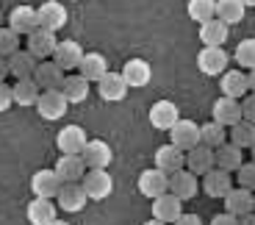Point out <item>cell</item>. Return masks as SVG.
I'll return each instance as SVG.
<instances>
[{
	"mask_svg": "<svg viewBox=\"0 0 255 225\" xmlns=\"http://www.w3.org/2000/svg\"><path fill=\"white\" fill-rule=\"evenodd\" d=\"M81 187L86 192L89 200H106L111 192H114V178L109 175L106 167H97V170H86L81 178Z\"/></svg>",
	"mask_w": 255,
	"mask_h": 225,
	"instance_id": "1",
	"label": "cell"
},
{
	"mask_svg": "<svg viewBox=\"0 0 255 225\" xmlns=\"http://www.w3.org/2000/svg\"><path fill=\"white\" fill-rule=\"evenodd\" d=\"M33 106H36L39 117L47 120V122L61 120V117L67 114V109H70V103H67V97L61 95V89H42Z\"/></svg>",
	"mask_w": 255,
	"mask_h": 225,
	"instance_id": "2",
	"label": "cell"
},
{
	"mask_svg": "<svg viewBox=\"0 0 255 225\" xmlns=\"http://www.w3.org/2000/svg\"><path fill=\"white\" fill-rule=\"evenodd\" d=\"M86 200H89V198H86V192H83L81 181H64L61 187H58V192H56L58 209L67 212V214L83 212V209H86Z\"/></svg>",
	"mask_w": 255,
	"mask_h": 225,
	"instance_id": "3",
	"label": "cell"
},
{
	"mask_svg": "<svg viewBox=\"0 0 255 225\" xmlns=\"http://www.w3.org/2000/svg\"><path fill=\"white\" fill-rule=\"evenodd\" d=\"M166 192H172L175 198H180L183 203L186 200H194L200 192V175H194L186 167L175 170V173H169V187H166Z\"/></svg>",
	"mask_w": 255,
	"mask_h": 225,
	"instance_id": "4",
	"label": "cell"
},
{
	"mask_svg": "<svg viewBox=\"0 0 255 225\" xmlns=\"http://www.w3.org/2000/svg\"><path fill=\"white\" fill-rule=\"evenodd\" d=\"M228 50L222 45H203V50L197 53V67L203 75H219L222 70H228Z\"/></svg>",
	"mask_w": 255,
	"mask_h": 225,
	"instance_id": "5",
	"label": "cell"
},
{
	"mask_svg": "<svg viewBox=\"0 0 255 225\" xmlns=\"http://www.w3.org/2000/svg\"><path fill=\"white\" fill-rule=\"evenodd\" d=\"M200 189H203L208 198H225V192H228L230 187H233V173H228V170H219V167H211L208 173L200 175Z\"/></svg>",
	"mask_w": 255,
	"mask_h": 225,
	"instance_id": "6",
	"label": "cell"
},
{
	"mask_svg": "<svg viewBox=\"0 0 255 225\" xmlns=\"http://www.w3.org/2000/svg\"><path fill=\"white\" fill-rule=\"evenodd\" d=\"M56 45H58L56 33L47 31V28H33V31L25 36V50L33 53L39 61H42V58H50L53 50H56Z\"/></svg>",
	"mask_w": 255,
	"mask_h": 225,
	"instance_id": "7",
	"label": "cell"
},
{
	"mask_svg": "<svg viewBox=\"0 0 255 225\" xmlns=\"http://www.w3.org/2000/svg\"><path fill=\"white\" fill-rule=\"evenodd\" d=\"M81 159H83V164H86V170H97V167H109L114 153H111L109 142L86 139V145H83V150H81Z\"/></svg>",
	"mask_w": 255,
	"mask_h": 225,
	"instance_id": "8",
	"label": "cell"
},
{
	"mask_svg": "<svg viewBox=\"0 0 255 225\" xmlns=\"http://www.w3.org/2000/svg\"><path fill=\"white\" fill-rule=\"evenodd\" d=\"M36 17H39V28H47V31H61L64 25H67V8H64V3H58V0H47V3H42V6L36 8Z\"/></svg>",
	"mask_w": 255,
	"mask_h": 225,
	"instance_id": "9",
	"label": "cell"
},
{
	"mask_svg": "<svg viewBox=\"0 0 255 225\" xmlns=\"http://www.w3.org/2000/svg\"><path fill=\"white\" fill-rule=\"evenodd\" d=\"M122 78H125L128 89H141L153 81V67L144 58H128L122 64Z\"/></svg>",
	"mask_w": 255,
	"mask_h": 225,
	"instance_id": "10",
	"label": "cell"
},
{
	"mask_svg": "<svg viewBox=\"0 0 255 225\" xmlns=\"http://www.w3.org/2000/svg\"><path fill=\"white\" fill-rule=\"evenodd\" d=\"M183 212V200L175 198L172 192H164L158 198H153V220L150 223H175L178 214Z\"/></svg>",
	"mask_w": 255,
	"mask_h": 225,
	"instance_id": "11",
	"label": "cell"
},
{
	"mask_svg": "<svg viewBox=\"0 0 255 225\" xmlns=\"http://www.w3.org/2000/svg\"><path fill=\"white\" fill-rule=\"evenodd\" d=\"M169 142L180 150L194 148V145L200 142V125L194 120H183V117H180L172 128H169Z\"/></svg>",
	"mask_w": 255,
	"mask_h": 225,
	"instance_id": "12",
	"label": "cell"
},
{
	"mask_svg": "<svg viewBox=\"0 0 255 225\" xmlns=\"http://www.w3.org/2000/svg\"><path fill=\"white\" fill-rule=\"evenodd\" d=\"M97 92H100V97L106 100V103H120V100H125L128 95V84L125 78H122V72H106V75L97 81Z\"/></svg>",
	"mask_w": 255,
	"mask_h": 225,
	"instance_id": "13",
	"label": "cell"
},
{
	"mask_svg": "<svg viewBox=\"0 0 255 225\" xmlns=\"http://www.w3.org/2000/svg\"><path fill=\"white\" fill-rule=\"evenodd\" d=\"M166 187H169V173H164V170H158V167H150L139 175V192L150 200L164 195Z\"/></svg>",
	"mask_w": 255,
	"mask_h": 225,
	"instance_id": "14",
	"label": "cell"
},
{
	"mask_svg": "<svg viewBox=\"0 0 255 225\" xmlns=\"http://www.w3.org/2000/svg\"><path fill=\"white\" fill-rule=\"evenodd\" d=\"M64 75L67 72L61 70V67L53 61V58H42L36 64V70H33V81L39 84V89H58L61 86V81H64Z\"/></svg>",
	"mask_w": 255,
	"mask_h": 225,
	"instance_id": "15",
	"label": "cell"
},
{
	"mask_svg": "<svg viewBox=\"0 0 255 225\" xmlns=\"http://www.w3.org/2000/svg\"><path fill=\"white\" fill-rule=\"evenodd\" d=\"M242 161H244V150L239 148V145H233L230 139L222 142L219 148H214V167L236 173V170L242 167Z\"/></svg>",
	"mask_w": 255,
	"mask_h": 225,
	"instance_id": "16",
	"label": "cell"
},
{
	"mask_svg": "<svg viewBox=\"0 0 255 225\" xmlns=\"http://www.w3.org/2000/svg\"><path fill=\"white\" fill-rule=\"evenodd\" d=\"M28 214V223L31 225H53L58 223L56 220V203H53V198H33L31 203H28L25 209Z\"/></svg>",
	"mask_w": 255,
	"mask_h": 225,
	"instance_id": "17",
	"label": "cell"
},
{
	"mask_svg": "<svg viewBox=\"0 0 255 225\" xmlns=\"http://www.w3.org/2000/svg\"><path fill=\"white\" fill-rule=\"evenodd\" d=\"M78 72H81L89 84H97L106 72H109V61H106V56L103 53H83L81 56V61H78V67H75Z\"/></svg>",
	"mask_w": 255,
	"mask_h": 225,
	"instance_id": "18",
	"label": "cell"
},
{
	"mask_svg": "<svg viewBox=\"0 0 255 225\" xmlns=\"http://www.w3.org/2000/svg\"><path fill=\"white\" fill-rule=\"evenodd\" d=\"M211 114H214V120H217L219 125L230 128L233 122L242 120V100H239V97H228V95H222V97L217 100V103H214Z\"/></svg>",
	"mask_w": 255,
	"mask_h": 225,
	"instance_id": "19",
	"label": "cell"
},
{
	"mask_svg": "<svg viewBox=\"0 0 255 225\" xmlns=\"http://www.w3.org/2000/svg\"><path fill=\"white\" fill-rule=\"evenodd\" d=\"M178 120H180V109L172 100H155L153 109H150V122L158 131H169Z\"/></svg>",
	"mask_w": 255,
	"mask_h": 225,
	"instance_id": "20",
	"label": "cell"
},
{
	"mask_svg": "<svg viewBox=\"0 0 255 225\" xmlns=\"http://www.w3.org/2000/svg\"><path fill=\"white\" fill-rule=\"evenodd\" d=\"M222 200H225V209L233 212L236 217H242V214H247L255 209V192H250V189H244V187H230Z\"/></svg>",
	"mask_w": 255,
	"mask_h": 225,
	"instance_id": "21",
	"label": "cell"
},
{
	"mask_svg": "<svg viewBox=\"0 0 255 225\" xmlns=\"http://www.w3.org/2000/svg\"><path fill=\"white\" fill-rule=\"evenodd\" d=\"M219 89H222V95H228V97H239L242 100L244 95L250 92V86H247V72L239 67V70H222L219 72Z\"/></svg>",
	"mask_w": 255,
	"mask_h": 225,
	"instance_id": "22",
	"label": "cell"
},
{
	"mask_svg": "<svg viewBox=\"0 0 255 225\" xmlns=\"http://www.w3.org/2000/svg\"><path fill=\"white\" fill-rule=\"evenodd\" d=\"M8 28L17 31L19 36H28L33 28H39V17L33 6H14L11 14H8Z\"/></svg>",
	"mask_w": 255,
	"mask_h": 225,
	"instance_id": "23",
	"label": "cell"
},
{
	"mask_svg": "<svg viewBox=\"0 0 255 225\" xmlns=\"http://www.w3.org/2000/svg\"><path fill=\"white\" fill-rule=\"evenodd\" d=\"M211 167H214V148L197 142L194 148L186 150V170H191L194 175H203V173H208Z\"/></svg>",
	"mask_w": 255,
	"mask_h": 225,
	"instance_id": "24",
	"label": "cell"
},
{
	"mask_svg": "<svg viewBox=\"0 0 255 225\" xmlns=\"http://www.w3.org/2000/svg\"><path fill=\"white\" fill-rule=\"evenodd\" d=\"M86 139H89V136H86V131H83L81 125H64L56 136V145H58L61 153H81Z\"/></svg>",
	"mask_w": 255,
	"mask_h": 225,
	"instance_id": "25",
	"label": "cell"
},
{
	"mask_svg": "<svg viewBox=\"0 0 255 225\" xmlns=\"http://www.w3.org/2000/svg\"><path fill=\"white\" fill-rule=\"evenodd\" d=\"M81 56H83V47L78 45V42H72V39H64V42L56 45V50H53L50 58L67 72V70H75L78 61H81Z\"/></svg>",
	"mask_w": 255,
	"mask_h": 225,
	"instance_id": "26",
	"label": "cell"
},
{
	"mask_svg": "<svg viewBox=\"0 0 255 225\" xmlns=\"http://www.w3.org/2000/svg\"><path fill=\"white\" fill-rule=\"evenodd\" d=\"M56 175L64 181H81L83 173H86V164H83L81 153H61V159L56 161Z\"/></svg>",
	"mask_w": 255,
	"mask_h": 225,
	"instance_id": "27",
	"label": "cell"
},
{
	"mask_svg": "<svg viewBox=\"0 0 255 225\" xmlns=\"http://www.w3.org/2000/svg\"><path fill=\"white\" fill-rule=\"evenodd\" d=\"M155 167L164 170V173H175V170L186 167V150L175 148L172 142L169 145H161L155 150Z\"/></svg>",
	"mask_w": 255,
	"mask_h": 225,
	"instance_id": "28",
	"label": "cell"
},
{
	"mask_svg": "<svg viewBox=\"0 0 255 225\" xmlns=\"http://www.w3.org/2000/svg\"><path fill=\"white\" fill-rule=\"evenodd\" d=\"M58 187H61V178L56 175V170H39L31 178V192L36 198H56Z\"/></svg>",
	"mask_w": 255,
	"mask_h": 225,
	"instance_id": "29",
	"label": "cell"
},
{
	"mask_svg": "<svg viewBox=\"0 0 255 225\" xmlns=\"http://www.w3.org/2000/svg\"><path fill=\"white\" fill-rule=\"evenodd\" d=\"M58 89L67 97V103H83V100L89 97V81H86L81 72H78V75H64Z\"/></svg>",
	"mask_w": 255,
	"mask_h": 225,
	"instance_id": "30",
	"label": "cell"
},
{
	"mask_svg": "<svg viewBox=\"0 0 255 225\" xmlns=\"http://www.w3.org/2000/svg\"><path fill=\"white\" fill-rule=\"evenodd\" d=\"M230 36V25H225L222 19L211 17L205 22H200V42L203 45H225Z\"/></svg>",
	"mask_w": 255,
	"mask_h": 225,
	"instance_id": "31",
	"label": "cell"
},
{
	"mask_svg": "<svg viewBox=\"0 0 255 225\" xmlns=\"http://www.w3.org/2000/svg\"><path fill=\"white\" fill-rule=\"evenodd\" d=\"M39 58L33 56V53L28 50H14L11 56H8V75L14 78H31L33 70H36Z\"/></svg>",
	"mask_w": 255,
	"mask_h": 225,
	"instance_id": "32",
	"label": "cell"
},
{
	"mask_svg": "<svg viewBox=\"0 0 255 225\" xmlns=\"http://www.w3.org/2000/svg\"><path fill=\"white\" fill-rule=\"evenodd\" d=\"M244 11H247V6H244L242 0H217V3H214V17L222 19L225 25H236V22H242Z\"/></svg>",
	"mask_w": 255,
	"mask_h": 225,
	"instance_id": "33",
	"label": "cell"
},
{
	"mask_svg": "<svg viewBox=\"0 0 255 225\" xmlns=\"http://www.w3.org/2000/svg\"><path fill=\"white\" fill-rule=\"evenodd\" d=\"M39 92H42V89H39V84L33 81V78H17V84L11 86V100L25 109V106L36 103Z\"/></svg>",
	"mask_w": 255,
	"mask_h": 225,
	"instance_id": "34",
	"label": "cell"
},
{
	"mask_svg": "<svg viewBox=\"0 0 255 225\" xmlns=\"http://www.w3.org/2000/svg\"><path fill=\"white\" fill-rule=\"evenodd\" d=\"M228 139L233 142V145H239L242 150H250L255 145V122H250V120H239V122H233L228 128Z\"/></svg>",
	"mask_w": 255,
	"mask_h": 225,
	"instance_id": "35",
	"label": "cell"
},
{
	"mask_svg": "<svg viewBox=\"0 0 255 225\" xmlns=\"http://www.w3.org/2000/svg\"><path fill=\"white\" fill-rule=\"evenodd\" d=\"M200 142L208 145V148H219L222 142H228V128L219 125L217 120L205 122V125H200Z\"/></svg>",
	"mask_w": 255,
	"mask_h": 225,
	"instance_id": "36",
	"label": "cell"
},
{
	"mask_svg": "<svg viewBox=\"0 0 255 225\" xmlns=\"http://www.w3.org/2000/svg\"><path fill=\"white\" fill-rule=\"evenodd\" d=\"M214 3L217 0H189L186 3V14H189V19H194L200 25V22L214 17Z\"/></svg>",
	"mask_w": 255,
	"mask_h": 225,
	"instance_id": "37",
	"label": "cell"
},
{
	"mask_svg": "<svg viewBox=\"0 0 255 225\" xmlns=\"http://www.w3.org/2000/svg\"><path fill=\"white\" fill-rule=\"evenodd\" d=\"M236 64H242V70H253L255 67V39H242L239 42Z\"/></svg>",
	"mask_w": 255,
	"mask_h": 225,
	"instance_id": "38",
	"label": "cell"
},
{
	"mask_svg": "<svg viewBox=\"0 0 255 225\" xmlns=\"http://www.w3.org/2000/svg\"><path fill=\"white\" fill-rule=\"evenodd\" d=\"M14 50H19V33L8 25H0V56L8 58Z\"/></svg>",
	"mask_w": 255,
	"mask_h": 225,
	"instance_id": "39",
	"label": "cell"
},
{
	"mask_svg": "<svg viewBox=\"0 0 255 225\" xmlns=\"http://www.w3.org/2000/svg\"><path fill=\"white\" fill-rule=\"evenodd\" d=\"M236 181H239V187L250 189V192H255V161H242V167L236 170Z\"/></svg>",
	"mask_w": 255,
	"mask_h": 225,
	"instance_id": "40",
	"label": "cell"
},
{
	"mask_svg": "<svg viewBox=\"0 0 255 225\" xmlns=\"http://www.w3.org/2000/svg\"><path fill=\"white\" fill-rule=\"evenodd\" d=\"M242 117L250 122H255V92H247L242 97Z\"/></svg>",
	"mask_w": 255,
	"mask_h": 225,
	"instance_id": "41",
	"label": "cell"
},
{
	"mask_svg": "<svg viewBox=\"0 0 255 225\" xmlns=\"http://www.w3.org/2000/svg\"><path fill=\"white\" fill-rule=\"evenodd\" d=\"M14 106V100H11V86H6V81H0V114L3 111H8Z\"/></svg>",
	"mask_w": 255,
	"mask_h": 225,
	"instance_id": "42",
	"label": "cell"
},
{
	"mask_svg": "<svg viewBox=\"0 0 255 225\" xmlns=\"http://www.w3.org/2000/svg\"><path fill=\"white\" fill-rule=\"evenodd\" d=\"M211 225H239V217L233 212H228V209H225V212H219L217 217L211 220Z\"/></svg>",
	"mask_w": 255,
	"mask_h": 225,
	"instance_id": "43",
	"label": "cell"
},
{
	"mask_svg": "<svg viewBox=\"0 0 255 225\" xmlns=\"http://www.w3.org/2000/svg\"><path fill=\"white\" fill-rule=\"evenodd\" d=\"M175 223H178V225H200V223H203V220H200L197 214H186V212H180Z\"/></svg>",
	"mask_w": 255,
	"mask_h": 225,
	"instance_id": "44",
	"label": "cell"
},
{
	"mask_svg": "<svg viewBox=\"0 0 255 225\" xmlns=\"http://www.w3.org/2000/svg\"><path fill=\"white\" fill-rule=\"evenodd\" d=\"M8 78V58L0 56V81H6Z\"/></svg>",
	"mask_w": 255,
	"mask_h": 225,
	"instance_id": "45",
	"label": "cell"
},
{
	"mask_svg": "<svg viewBox=\"0 0 255 225\" xmlns=\"http://www.w3.org/2000/svg\"><path fill=\"white\" fill-rule=\"evenodd\" d=\"M247 86H250V92H255V67L247 70Z\"/></svg>",
	"mask_w": 255,
	"mask_h": 225,
	"instance_id": "46",
	"label": "cell"
},
{
	"mask_svg": "<svg viewBox=\"0 0 255 225\" xmlns=\"http://www.w3.org/2000/svg\"><path fill=\"white\" fill-rule=\"evenodd\" d=\"M242 3H244L247 8H255V0H242Z\"/></svg>",
	"mask_w": 255,
	"mask_h": 225,
	"instance_id": "47",
	"label": "cell"
},
{
	"mask_svg": "<svg viewBox=\"0 0 255 225\" xmlns=\"http://www.w3.org/2000/svg\"><path fill=\"white\" fill-rule=\"evenodd\" d=\"M250 156H253V159H250V161H255V145H253V148H250Z\"/></svg>",
	"mask_w": 255,
	"mask_h": 225,
	"instance_id": "48",
	"label": "cell"
},
{
	"mask_svg": "<svg viewBox=\"0 0 255 225\" xmlns=\"http://www.w3.org/2000/svg\"><path fill=\"white\" fill-rule=\"evenodd\" d=\"M0 25H3V14H0Z\"/></svg>",
	"mask_w": 255,
	"mask_h": 225,
	"instance_id": "49",
	"label": "cell"
},
{
	"mask_svg": "<svg viewBox=\"0 0 255 225\" xmlns=\"http://www.w3.org/2000/svg\"><path fill=\"white\" fill-rule=\"evenodd\" d=\"M72 3H78V0H72Z\"/></svg>",
	"mask_w": 255,
	"mask_h": 225,
	"instance_id": "50",
	"label": "cell"
}]
</instances>
